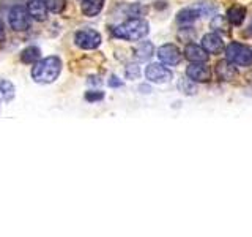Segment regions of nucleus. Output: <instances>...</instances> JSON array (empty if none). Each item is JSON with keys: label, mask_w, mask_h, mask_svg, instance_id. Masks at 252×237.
<instances>
[{"label": "nucleus", "mask_w": 252, "mask_h": 237, "mask_svg": "<svg viewBox=\"0 0 252 237\" xmlns=\"http://www.w3.org/2000/svg\"><path fill=\"white\" fill-rule=\"evenodd\" d=\"M62 71V60L55 55L39 60L32 70V78L39 84H51L59 78Z\"/></svg>", "instance_id": "f257e3e1"}, {"label": "nucleus", "mask_w": 252, "mask_h": 237, "mask_svg": "<svg viewBox=\"0 0 252 237\" xmlns=\"http://www.w3.org/2000/svg\"><path fill=\"white\" fill-rule=\"evenodd\" d=\"M148 22L140 18H131L114 29V35L128 41H139L148 35Z\"/></svg>", "instance_id": "f03ea898"}, {"label": "nucleus", "mask_w": 252, "mask_h": 237, "mask_svg": "<svg viewBox=\"0 0 252 237\" xmlns=\"http://www.w3.org/2000/svg\"><path fill=\"white\" fill-rule=\"evenodd\" d=\"M227 60L236 67H249L252 63V49L240 43H232L225 49Z\"/></svg>", "instance_id": "7ed1b4c3"}, {"label": "nucleus", "mask_w": 252, "mask_h": 237, "mask_svg": "<svg viewBox=\"0 0 252 237\" xmlns=\"http://www.w3.org/2000/svg\"><path fill=\"white\" fill-rule=\"evenodd\" d=\"M30 19L27 8L16 5L10 10V26L16 32H26L30 27Z\"/></svg>", "instance_id": "20e7f679"}, {"label": "nucleus", "mask_w": 252, "mask_h": 237, "mask_svg": "<svg viewBox=\"0 0 252 237\" xmlns=\"http://www.w3.org/2000/svg\"><path fill=\"white\" fill-rule=\"evenodd\" d=\"M76 44L81 47V49H96V47L101 44V35L98 34L96 30H92V29H85L81 30L76 34L74 38Z\"/></svg>", "instance_id": "39448f33"}, {"label": "nucleus", "mask_w": 252, "mask_h": 237, "mask_svg": "<svg viewBox=\"0 0 252 237\" xmlns=\"http://www.w3.org/2000/svg\"><path fill=\"white\" fill-rule=\"evenodd\" d=\"M145 76L150 82L155 84H165L172 79V71L165 68L161 63H150L145 70Z\"/></svg>", "instance_id": "423d86ee"}, {"label": "nucleus", "mask_w": 252, "mask_h": 237, "mask_svg": "<svg viewBox=\"0 0 252 237\" xmlns=\"http://www.w3.org/2000/svg\"><path fill=\"white\" fill-rule=\"evenodd\" d=\"M186 75L194 82H208L211 79V70L205 65V63L192 62L191 65L186 68Z\"/></svg>", "instance_id": "0eeeda50"}, {"label": "nucleus", "mask_w": 252, "mask_h": 237, "mask_svg": "<svg viewBox=\"0 0 252 237\" xmlns=\"http://www.w3.org/2000/svg\"><path fill=\"white\" fill-rule=\"evenodd\" d=\"M158 57L165 65H178L181 62V52L175 44H164L158 49Z\"/></svg>", "instance_id": "6e6552de"}, {"label": "nucleus", "mask_w": 252, "mask_h": 237, "mask_svg": "<svg viewBox=\"0 0 252 237\" xmlns=\"http://www.w3.org/2000/svg\"><path fill=\"white\" fill-rule=\"evenodd\" d=\"M202 47L208 54L216 55V54H220L224 51V41L216 32H213V34H207L202 38Z\"/></svg>", "instance_id": "1a4fd4ad"}, {"label": "nucleus", "mask_w": 252, "mask_h": 237, "mask_svg": "<svg viewBox=\"0 0 252 237\" xmlns=\"http://www.w3.org/2000/svg\"><path fill=\"white\" fill-rule=\"evenodd\" d=\"M27 11L30 14V18L43 22L47 19V11L49 10H47V6H46V0H29Z\"/></svg>", "instance_id": "9d476101"}, {"label": "nucleus", "mask_w": 252, "mask_h": 237, "mask_svg": "<svg viewBox=\"0 0 252 237\" xmlns=\"http://www.w3.org/2000/svg\"><path fill=\"white\" fill-rule=\"evenodd\" d=\"M185 57L189 62H195V63H205L208 60V52L203 49L202 46L199 44H194V43H189L185 47Z\"/></svg>", "instance_id": "9b49d317"}, {"label": "nucleus", "mask_w": 252, "mask_h": 237, "mask_svg": "<svg viewBox=\"0 0 252 237\" xmlns=\"http://www.w3.org/2000/svg\"><path fill=\"white\" fill-rule=\"evenodd\" d=\"M216 76L220 79V81H232L236 76V68L233 67L232 62L225 60H219L216 63Z\"/></svg>", "instance_id": "f8f14e48"}, {"label": "nucleus", "mask_w": 252, "mask_h": 237, "mask_svg": "<svg viewBox=\"0 0 252 237\" xmlns=\"http://www.w3.org/2000/svg\"><path fill=\"white\" fill-rule=\"evenodd\" d=\"M102 6H104V0H82V13L89 18L96 16Z\"/></svg>", "instance_id": "ddd939ff"}, {"label": "nucleus", "mask_w": 252, "mask_h": 237, "mask_svg": "<svg viewBox=\"0 0 252 237\" xmlns=\"http://www.w3.org/2000/svg\"><path fill=\"white\" fill-rule=\"evenodd\" d=\"M153 51H155V47H153L152 43H150V41H142V43H139L136 46V49H134V55H136L139 60L145 62V60H148L153 55Z\"/></svg>", "instance_id": "4468645a"}, {"label": "nucleus", "mask_w": 252, "mask_h": 237, "mask_svg": "<svg viewBox=\"0 0 252 237\" xmlns=\"http://www.w3.org/2000/svg\"><path fill=\"white\" fill-rule=\"evenodd\" d=\"M244 16H246V10L243 6H233L227 11V21L233 24V26H240V24L244 21Z\"/></svg>", "instance_id": "2eb2a0df"}, {"label": "nucleus", "mask_w": 252, "mask_h": 237, "mask_svg": "<svg viewBox=\"0 0 252 237\" xmlns=\"http://www.w3.org/2000/svg\"><path fill=\"white\" fill-rule=\"evenodd\" d=\"M197 18H200V16H199V13H197L195 8L192 6V8H185V10H181L177 16V21L180 24H191Z\"/></svg>", "instance_id": "dca6fc26"}, {"label": "nucleus", "mask_w": 252, "mask_h": 237, "mask_svg": "<svg viewBox=\"0 0 252 237\" xmlns=\"http://www.w3.org/2000/svg\"><path fill=\"white\" fill-rule=\"evenodd\" d=\"M14 97V85L6 81V79H0V100L10 101Z\"/></svg>", "instance_id": "f3484780"}, {"label": "nucleus", "mask_w": 252, "mask_h": 237, "mask_svg": "<svg viewBox=\"0 0 252 237\" xmlns=\"http://www.w3.org/2000/svg\"><path fill=\"white\" fill-rule=\"evenodd\" d=\"M39 49L38 47H35V46H30V47H27V49H24L22 51V54H21V60L24 62V63H33V62H36L38 59H39Z\"/></svg>", "instance_id": "a211bd4d"}, {"label": "nucleus", "mask_w": 252, "mask_h": 237, "mask_svg": "<svg viewBox=\"0 0 252 237\" xmlns=\"http://www.w3.org/2000/svg\"><path fill=\"white\" fill-rule=\"evenodd\" d=\"M46 6L52 13H62L65 10V0H46Z\"/></svg>", "instance_id": "6ab92c4d"}, {"label": "nucleus", "mask_w": 252, "mask_h": 237, "mask_svg": "<svg viewBox=\"0 0 252 237\" xmlns=\"http://www.w3.org/2000/svg\"><path fill=\"white\" fill-rule=\"evenodd\" d=\"M197 13H199V16H210L216 11V6L215 5H210V3H199L194 6Z\"/></svg>", "instance_id": "aec40b11"}, {"label": "nucleus", "mask_w": 252, "mask_h": 237, "mask_svg": "<svg viewBox=\"0 0 252 237\" xmlns=\"http://www.w3.org/2000/svg\"><path fill=\"white\" fill-rule=\"evenodd\" d=\"M211 27L215 30H220V32H227V19L224 16H216L215 19L211 21Z\"/></svg>", "instance_id": "412c9836"}, {"label": "nucleus", "mask_w": 252, "mask_h": 237, "mask_svg": "<svg viewBox=\"0 0 252 237\" xmlns=\"http://www.w3.org/2000/svg\"><path fill=\"white\" fill-rule=\"evenodd\" d=\"M180 89L183 90L185 93L188 95H192L195 93V87H194V81H191V79H181L180 81Z\"/></svg>", "instance_id": "4be33fe9"}, {"label": "nucleus", "mask_w": 252, "mask_h": 237, "mask_svg": "<svg viewBox=\"0 0 252 237\" xmlns=\"http://www.w3.org/2000/svg\"><path fill=\"white\" fill-rule=\"evenodd\" d=\"M139 75H140V70H139L137 65H132V63H129V65L126 67V78H128V79H136V78H139Z\"/></svg>", "instance_id": "5701e85b"}, {"label": "nucleus", "mask_w": 252, "mask_h": 237, "mask_svg": "<svg viewBox=\"0 0 252 237\" xmlns=\"http://www.w3.org/2000/svg\"><path fill=\"white\" fill-rule=\"evenodd\" d=\"M85 98L89 101H96V100H102L104 98V95H102V92H89L85 95Z\"/></svg>", "instance_id": "b1692460"}, {"label": "nucleus", "mask_w": 252, "mask_h": 237, "mask_svg": "<svg viewBox=\"0 0 252 237\" xmlns=\"http://www.w3.org/2000/svg\"><path fill=\"white\" fill-rule=\"evenodd\" d=\"M109 85L110 87H120L122 85V81L118 79L117 76H110V79H109Z\"/></svg>", "instance_id": "393cba45"}, {"label": "nucleus", "mask_w": 252, "mask_h": 237, "mask_svg": "<svg viewBox=\"0 0 252 237\" xmlns=\"http://www.w3.org/2000/svg\"><path fill=\"white\" fill-rule=\"evenodd\" d=\"M248 35H252V22L249 24V30H248Z\"/></svg>", "instance_id": "a878e982"}, {"label": "nucleus", "mask_w": 252, "mask_h": 237, "mask_svg": "<svg viewBox=\"0 0 252 237\" xmlns=\"http://www.w3.org/2000/svg\"><path fill=\"white\" fill-rule=\"evenodd\" d=\"M2 32H3V24H2V21H0V35H2Z\"/></svg>", "instance_id": "bb28decb"}]
</instances>
